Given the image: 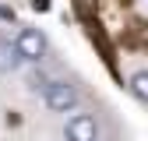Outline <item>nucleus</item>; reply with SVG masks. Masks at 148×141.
<instances>
[{
    "mask_svg": "<svg viewBox=\"0 0 148 141\" xmlns=\"http://www.w3.org/2000/svg\"><path fill=\"white\" fill-rule=\"evenodd\" d=\"M14 49H18V57H21V60L39 64V60L46 57V49H49V39H46V32H39V28H18Z\"/></svg>",
    "mask_w": 148,
    "mask_h": 141,
    "instance_id": "obj_1",
    "label": "nucleus"
},
{
    "mask_svg": "<svg viewBox=\"0 0 148 141\" xmlns=\"http://www.w3.org/2000/svg\"><path fill=\"white\" fill-rule=\"evenodd\" d=\"M78 88H74L71 81H49L42 88V102H46V110L49 113H71L74 106H78Z\"/></svg>",
    "mask_w": 148,
    "mask_h": 141,
    "instance_id": "obj_2",
    "label": "nucleus"
},
{
    "mask_svg": "<svg viewBox=\"0 0 148 141\" xmlns=\"http://www.w3.org/2000/svg\"><path fill=\"white\" fill-rule=\"evenodd\" d=\"M64 141H99V120L92 113H74L64 123Z\"/></svg>",
    "mask_w": 148,
    "mask_h": 141,
    "instance_id": "obj_3",
    "label": "nucleus"
},
{
    "mask_svg": "<svg viewBox=\"0 0 148 141\" xmlns=\"http://www.w3.org/2000/svg\"><path fill=\"white\" fill-rule=\"evenodd\" d=\"M21 67V57H18V49L11 39H0V74H14V70Z\"/></svg>",
    "mask_w": 148,
    "mask_h": 141,
    "instance_id": "obj_4",
    "label": "nucleus"
},
{
    "mask_svg": "<svg viewBox=\"0 0 148 141\" xmlns=\"http://www.w3.org/2000/svg\"><path fill=\"white\" fill-rule=\"evenodd\" d=\"M127 88H131V95L138 102H148V70H134L131 81H127Z\"/></svg>",
    "mask_w": 148,
    "mask_h": 141,
    "instance_id": "obj_5",
    "label": "nucleus"
},
{
    "mask_svg": "<svg viewBox=\"0 0 148 141\" xmlns=\"http://www.w3.org/2000/svg\"><path fill=\"white\" fill-rule=\"evenodd\" d=\"M46 85H49V78H46V74H32V78H28V88H32V92H42Z\"/></svg>",
    "mask_w": 148,
    "mask_h": 141,
    "instance_id": "obj_6",
    "label": "nucleus"
},
{
    "mask_svg": "<svg viewBox=\"0 0 148 141\" xmlns=\"http://www.w3.org/2000/svg\"><path fill=\"white\" fill-rule=\"evenodd\" d=\"M32 7H35V11H46V7H49V0H32Z\"/></svg>",
    "mask_w": 148,
    "mask_h": 141,
    "instance_id": "obj_7",
    "label": "nucleus"
}]
</instances>
